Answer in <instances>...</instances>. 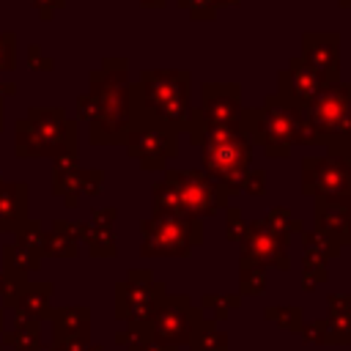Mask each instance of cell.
I'll return each mask as SVG.
<instances>
[{
  "instance_id": "obj_1",
  "label": "cell",
  "mask_w": 351,
  "mask_h": 351,
  "mask_svg": "<svg viewBox=\"0 0 351 351\" xmlns=\"http://www.w3.org/2000/svg\"><path fill=\"white\" fill-rule=\"evenodd\" d=\"M192 77L184 69H148L132 88V115L156 121L173 132H184L192 104H189Z\"/></svg>"
},
{
  "instance_id": "obj_2",
  "label": "cell",
  "mask_w": 351,
  "mask_h": 351,
  "mask_svg": "<svg viewBox=\"0 0 351 351\" xmlns=\"http://www.w3.org/2000/svg\"><path fill=\"white\" fill-rule=\"evenodd\" d=\"M93 101V143H123L132 123V85L126 60H104L101 71L90 77Z\"/></svg>"
},
{
  "instance_id": "obj_3",
  "label": "cell",
  "mask_w": 351,
  "mask_h": 351,
  "mask_svg": "<svg viewBox=\"0 0 351 351\" xmlns=\"http://www.w3.org/2000/svg\"><path fill=\"white\" fill-rule=\"evenodd\" d=\"M241 123L252 145H261L269 159H288L293 145H307L302 110L291 107L277 93L266 96L263 107L241 110Z\"/></svg>"
},
{
  "instance_id": "obj_4",
  "label": "cell",
  "mask_w": 351,
  "mask_h": 351,
  "mask_svg": "<svg viewBox=\"0 0 351 351\" xmlns=\"http://www.w3.org/2000/svg\"><path fill=\"white\" fill-rule=\"evenodd\" d=\"M307 145H326L332 154H351V85L326 82L302 110Z\"/></svg>"
},
{
  "instance_id": "obj_5",
  "label": "cell",
  "mask_w": 351,
  "mask_h": 351,
  "mask_svg": "<svg viewBox=\"0 0 351 351\" xmlns=\"http://www.w3.org/2000/svg\"><path fill=\"white\" fill-rule=\"evenodd\" d=\"M140 230L143 258H189L203 244V219L192 214H154Z\"/></svg>"
},
{
  "instance_id": "obj_6",
  "label": "cell",
  "mask_w": 351,
  "mask_h": 351,
  "mask_svg": "<svg viewBox=\"0 0 351 351\" xmlns=\"http://www.w3.org/2000/svg\"><path fill=\"white\" fill-rule=\"evenodd\" d=\"M200 321H203V310L186 293H165V299L159 302L148 324L129 332L167 348H186L189 335Z\"/></svg>"
},
{
  "instance_id": "obj_7",
  "label": "cell",
  "mask_w": 351,
  "mask_h": 351,
  "mask_svg": "<svg viewBox=\"0 0 351 351\" xmlns=\"http://www.w3.org/2000/svg\"><path fill=\"white\" fill-rule=\"evenodd\" d=\"M123 143L129 148V156H134L143 170H165L167 162L178 156V132L140 115H132Z\"/></svg>"
},
{
  "instance_id": "obj_8",
  "label": "cell",
  "mask_w": 351,
  "mask_h": 351,
  "mask_svg": "<svg viewBox=\"0 0 351 351\" xmlns=\"http://www.w3.org/2000/svg\"><path fill=\"white\" fill-rule=\"evenodd\" d=\"M165 181L176 189L181 206L197 219H208V217L219 214V208L230 206L228 192L217 181H211L203 170H173V167H165Z\"/></svg>"
},
{
  "instance_id": "obj_9",
  "label": "cell",
  "mask_w": 351,
  "mask_h": 351,
  "mask_svg": "<svg viewBox=\"0 0 351 351\" xmlns=\"http://www.w3.org/2000/svg\"><path fill=\"white\" fill-rule=\"evenodd\" d=\"M165 293H167L165 285L156 282L151 271L134 269V271H129L126 282H118V291H115L118 310H115V315L121 321H126L129 329H140L156 313V307L165 299Z\"/></svg>"
},
{
  "instance_id": "obj_10",
  "label": "cell",
  "mask_w": 351,
  "mask_h": 351,
  "mask_svg": "<svg viewBox=\"0 0 351 351\" xmlns=\"http://www.w3.org/2000/svg\"><path fill=\"white\" fill-rule=\"evenodd\" d=\"M351 154H321L302 159V192L307 197H340L348 195Z\"/></svg>"
},
{
  "instance_id": "obj_11",
  "label": "cell",
  "mask_w": 351,
  "mask_h": 351,
  "mask_svg": "<svg viewBox=\"0 0 351 351\" xmlns=\"http://www.w3.org/2000/svg\"><path fill=\"white\" fill-rule=\"evenodd\" d=\"M288 236H280L274 230H269L261 219L258 222H247V230L239 241V266H274L280 271L291 269V258H288Z\"/></svg>"
},
{
  "instance_id": "obj_12",
  "label": "cell",
  "mask_w": 351,
  "mask_h": 351,
  "mask_svg": "<svg viewBox=\"0 0 351 351\" xmlns=\"http://www.w3.org/2000/svg\"><path fill=\"white\" fill-rule=\"evenodd\" d=\"M203 123H233L241 118V88L236 82H203L200 107H195Z\"/></svg>"
},
{
  "instance_id": "obj_13",
  "label": "cell",
  "mask_w": 351,
  "mask_h": 351,
  "mask_svg": "<svg viewBox=\"0 0 351 351\" xmlns=\"http://www.w3.org/2000/svg\"><path fill=\"white\" fill-rule=\"evenodd\" d=\"M321 88H324V80L302 58H291L288 66L277 74V96L296 110H304L318 96Z\"/></svg>"
},
{
  "instance_id": "obj_14",
  "label": "cell",
  "mask_w": 351,
  "mask_h": 351,
  "mask_svg": "<svg viewBox=\"0 0 351 351\" xmlns=\"http://www.w3.org/2000/svg\"><path fill=\"white\" fill-rule=\"evenodd\" d=\"M313 222L318 233L340 247L351 244V197H313Z\"/></svg>"
},
{
  "instance_id": "obj_15",
  "label": "cell",
  "mask_w": 351,
  "mask_h": 351,
  "mask_svg": "<svg viewBox=\"0 0 351 351\" xmlns=\"http://www.w3.org/2000/svg\"><path fill=\"white\" fill-rule=\"evenodd\" d=\"M302 60L326 82L340 80V38L337 33H304Z\"/></svg>"
},
{
  "instance_id": "obj_16",
  "label": "cell",
  "mask_w": 351,
  "mask_h": 351,
  "mask_svg": "<svg viewBox=\"0 0 351 351\" xmlns=\"http://www.w3.org/2000/svg\"><path fill=\"white\" fill-rule=\"evenodd\" d=\"M186 351H228V335L219 329L217 321L203 315V321L189 335Z\"/></svg>"
},
{
  "instance_id": "obj_17",
  "label": "cell",
  "mask_w": 351,
  "mask_h": 351,
  "mask_svg": "<svg viewBox=\"0 0 351 351\" xmlns=\"http://www.w3.org/2000/svg\"><path fill=\"white\" fill-rule=\"evenodd\" d=\"M261 222H263L269 230H274V233H280V236H288V239H291V236H299V233L304 230V222L296 219V217L291 214V208H285V206H271Z\"/></svg>"
},
{
  "instance_id": "obj_18",
  "label": "cell",
  "mask_w": 351,
  "mask_h": 351,
  "mask_svg": "<svg viewBox=\"0 0 351 351\" xmlns=\"http://www.w3.org/2000/svg\"><path fill=\"white\" fill-rule=\"evenodd\" d=\"M299 239H302V247H304V252L307 255H318V258H324V261H332V258H340V252H343V247L337 244V241H332V239H326L324 233H318L315 228L313 230H302L299 233Z\"/></svg>"
},
{
  "instance_id": "obj_19",
  "label": "cell",
  "mask_w": 351,
  "mask_h": 351,
  "mask_svg": "<svg viewBox=\"0 0 351 351\" xmlns=\"http://www.w3.org/2000/svg\"><path fill=\"white\" fill-rule=\"evenodd\" d=\"M239 302H241L239 293H203L200 296V310L208 313V318L219 324L239 307Z\"/></svg>"
},
{
  "instance_id": "obj_20",
  "label": "cell",
  "mask_w": 351,
  "mask_h": 351,
  "mask_svg": "<svg viewBox=\"0 0 351 351\" xmlns=\"http://www.w3.org/2000/svg\"><path fill=\"white\" fill-rule=\"evenodd\" d=\"M151 206H154V214H189L181 206L176 189L165 178L159 184H154V189H151Z\"/></svg>"
},
{
  "instance_id": "obj_21",
  "label": "cell",
  "mask_w": 351,
  "mask_h": 351,
  "mask_svg": "<svg viewBox=\"0 0 351 351\" xmlns=\"http://www.w3.org/2000/svg\"><path fill=\"white\" fill-rule=\"evenodd\" d=\"M326 263H329V261L304 252V258H302V291H304V293H313L321 282H326V277H329Z\"/></svg>"
},
{
  "instance_id": "obj_22",
  "label": "cell",
  "mask_w": 351,
  "mask_h": 351,
  "mask_svg": "<svg viewBox=\"0 0 351 351\" xmlns=\"http://www.w3.org/2000/svg\"><path fill=\"white\" fill-rule=\"evenodd\" d=\"M263 318H266L269 324L285 329V332H293V335H299V329H302V324H304L302 310L293 307V304H277V307H269V310L263 313Z\"/></svg>"
},
{
  "instance_id": "obj_23",
  "label": "cell",
  "mask_w": 351,
  "mask_h": 351,
  "mask_svg": "<svg viewBox=\"0 0 351 351\" xmlns=\"http://www.w3.org/2000/svg\"><path fill=\"white\" fill-rule=\"evenodd\" d=\"M266 293V269L263 266H239V296Z\"/></svg>"
},
{
  "instance_id": "obj_24",
  "label": "cell",
  "mask_w": 351,
  "mask_h": 351,
  "mask_svg": "<svg viewBox=\"0 0 351 351\" xmlns=\"http://www.w3.org/2000/svg\"><path fill=\"white\" fill-rule=\"evenodd\" d=\"M244 230H247V222H244V217H241V208L228 206V208H225V239H228V241H241Z\"/></svg>"
},
{
  "instance_id": "obj_25",
  "label": "cell",
  "mask_w": 351,
  "mask_h": 351,
  "mask_svg": "<svg viewBox=\"0 0 351 351\" xmlns=\"http://www.w3.org/2000/svg\"><path fill=\"white\" fill-rule=\"evenodd\" d=\"M241 192H247L250 197H261L266 192V170L263 167H250L244 173V181H241Z\"/></svg>"
},
{
  "instance_id": "obj_26",
  "label": "cell",
  "mask_w": 351,
  "mask_h": 351,
  "mask_svg": "<svg viewBox=\"0 0 351 351\" xmlns=\"http://www.w3.org/2000/svg\"><path fill=\"white\" fill-rule=\"evenodd\" d=\"M299 335H302V340L310 343V346H329V343H326V326H324V318L302 324Z\"/></svg>"
},
{
  "instance_id": "obj_27",
  "label": "cell",
  "mask_w": 351,
  "mask_h": 351,
  "mask_svg": "<svg viewBox=\"0 0 351 351\" xmlns=\"http://www.w3.org/2000/svg\"><path fill=\"white\" fill-rule=\"evenodd\" d=\"M93 252H96V255H115V244H112L110 228L101 225V228L93 233Z\"/></svg>"
},
{
  "instance_id": "obj_28",
  "label": "cell",
  "mask_w": 351,
  "mask_h": 351,
  "mask_svg": "<svg viewBox=\"0 0 351 351\" xmlns=\"http://www.w3.org/2000/svg\"><path fill=\"white\" fill-rule=\"evenodd\" d=\"M14 66V36L0 33V69Z\"/></svg>"
},
{
  "instance_id": "obj_29",
  "label": "cell",
  "mask_w": 351,
  "mask_h": 351,
  "mask_svg": "<svg viewBox=\"0 0 351 351\" xmlns=\"http://www.w3.org/2000/svg\"><path fill=\"white\" fill-rule=\"evenodd\" d=\"M30 3H33V5L41 11V16H44V19H47V16H49L55 8H60V5H63V0H30Z\"/></svg>"
},
{
  "instance_id": "obj_30",
  "label": "cell",
  "mask_w": 351,
  "mask_h": 351,
  "mask_svg": "<svg viewBox=\"0 0 351 351\" xmlns=\"http://www.w3.org/2000/svg\"><path fill=\"white\" fill-rule=\"evenodd\" d=\"M145 5H165V0H143Z\"/></svg>"
},
{
  "instance_id": "obj_31",
  "label": "cell",
  "mask_w": 351,
  "mask_h": 351,
  "mask_svg": "<svg viewBox=\"0 0 351 351\" xmlns=\"http://www.w3.org/2000/svg\"><path fill=\"white\" fill-rule=\"evenodd\" d=\"M348 195H351V167H348Z\"/></svg>"
},
{
  "instance_id": "obj_32",
  "label": "cell",
  "mask_w": 351,
  "mask_h": 351,
  "mask_svg": "<svg viewBox=\"0 0 351 351\" xmlns=\"http://www.w3.org/2000/svg\"><path fill=\"white\" fill-rule=\"evenodd\" d=\"M348 296H351V293H348Z\"/></svg>"
},
{
  "instance_id": "obj_33",
  "label": "cell",
  "mask_w": 351,
  "mask_h": 351,
  "mask_svg": "<svg viewBox=\"0 0 351 351\" xmlns=\"http://www.w3.org/2000/svg\"><path fill=\"white\" fill-rule=\"evenodd\" d=\"M348 197H351V195H348Z\"/></svg>"
}]
</instances>
